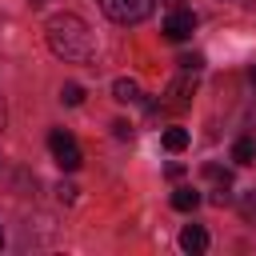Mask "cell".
Instances as JSON below:
<instances>
[{
  "label": "cell",
  "instance_id": "6da1fadb",
  "mask_svg": "<svg viewBox=\"0 0 256 256\" xmlns=\"http://www.w3.org/2000/svg\"><path fill=\"white\" fill-rule=\"evenodd\" d=\"M44 36H48V48H52L60 60L80 64V60L92 56V28H88L76 12H56V16H48Z\"/></svg>",
  "mask_w": 256,
  "mask_h": 256
},
{
  "label": "cell",
  "instance_id": "7a4b0ae2",
  "mask_svg": "<svg viewBox=\"0 0 256 256\" xmlns=\"http://www.w3.org/2000/svg\"><path fill=\"white\" fill-rule=\"evenodd\" d=\"M48 152H52V160H56L64 172H76V168H80V160H84V152H80L76 136H72V132H64V128H52V132H48Z\"/></svg>",
  "mask_w": 256,
  "mask_h": 256
},
{
  "label": "cell",
  "instance_id": "3957f363",
  "mask_svg": "<svg viewBox=\"0 0 256 256\" xmlns=\"http://www.w3.org/2000/svg\"><path fill=\"white\" fill-rule=\"evenodd\" d=\"M152 4L156 0H100L104 16L116 20V24H140V20H148L152 16Z\"/></svg>",
  "mask_w": 256,
  "mask_h": 256
},
{
  "label": "cell",
  "instance_id": "277c9868",
  "mask_svg": "<svg viewBox=\"0 0 256 256\" xmlns=\"http://www.w3.org/2000/svg\"><path fill=\"white\" fill-rule=\"evenodd\" d=\"M192 32H196V12H192V8H172V12L164 16V36H168V40L180 44V40H188Z\"/></svg>",
  "mask_w": 256,
  "mask_h": 256
},
{
  "label": "cell",
  "instance_id": "5b68a950",
  "mask_svg": "<svg viewBox=\"0 0 256 256\" xmlns=\"http://www.w3.org/2000/svg\"><path fill=\"white\" fill-rule=\"evenodd\" d=\"M192 92H196V76H192V72H180V76L168 84V92H164L168 100H164V104H168V108H188V96H192Z\"/></svg>",
  "mask_w": 256,
  "mask_h": 256
},
{
  "label": "cell",
  "instance_id": "8992f818",
  "mask_svg": "<svg viewBox=\"0 0 256 256\" xmlns=\"http://www.w3.org/2000/svg\"><path fill=\"white\" fill-rule=\"evenodd\" d=\"M180 248L192 252V256L208 252V232H204L200 224H184V228H180Z\"/></svg>",
  "mask_w": 256,
  "mask_h": 256
},
{
  "label": "cell",
  "instance_id": "52a82bcc",
  "mask_svg": "<svg viewBox=\"0 0 256 256\" xmlns=\"http://www.w3.org/2000/svg\"><path fill=\"white\" fill-rule=\"evenodd\" d=\"M112 96H116L120 104H136V100H140V84H136L132 76H120V80H112Z\"/></svg>",
  "mask_w": 256,
  "mask_h": 256
},
{
  "label": "cell",
  "instance_id": "ba28073f",
  "mask_svg": "<svg viewBox=\"0 0 256 256\" xmlns=\"http://www.w3.org/2000/svg\"><path fill=\"white\" fill-rule=\"evenodd\" d=\"M196 204H200V192H196V188H188V184H180V188L172 192V208H176V212H192Z\"/></svg>",
  "mask_w": 256,
  "mask_h": 256
},
{
  "label": "cell",
  "instance_id": "9c48e42d",
  "mask_svg": "<svg viewBox=\"0 0 256 256\" xmlns=\"http://www.w3.org/2000/svg\"><path fill=\"white\" fill-rule=\"evenodd\" d=\"M232 160L236 164H256V136H240L232 144Z\"/></svg>",
  "mask_w": 256,
  "mask_h": 256
},
{
  "label": "cell",
  "instance_id": "30bf717a",
  "mask_svg": "<svg viewBox=\"0 0 256 256\" xmlns=\"http://www.w3.org/2000/svg\"><path fill=\"white\" fill-rule=\"evenodd\" d=\"M160 140H164L168 152H184V148H188V128H164Z\"/></svg>",
  "mask_w": 256,
  "mask_h": 256
},
{
  "label": "cell",
  "instance_id": "8fae6325",
  "mask_svg": "<svg viewBox=\"0 0 256 256\" xmlns=\"http://www.w3.org/2000/svg\"><path fill=\"white\" fill-rule=\"evenodd\" d=\"M176 64H180V72H192V76H196V72L204 68V56H200V52H184Z\"/></svg>",
  "mask_w": 256,
  "mask_h": 256
},
{
  "label": "cell",
  "instance_id": "7c38bea8",
  "mask_svg": "<svg viewBox=\"0 0 256 256\" xmlns=\"http://www.w3.org/2000/svg\"><path fill=\"white\" fill-rule=\"evenodd\" d=\"M60 100H64L68 108H76V104L84 100V88H80V84H64V88H60Z\"/></svg>",
  "mask_w": 256,
  "mask_h": 256
},
{
  "label": "cell",
  "instance_id": "4fadbf2b",
  "mask_svg": "<svg viewBox=\"0 0 256 256\" xmlns=\"http://www.w3.org/2000/svg\"><path fill=\"white\" fill-rule=\"evenodd\" d=\"M204 176H208V180H216V184H232V172H228V168H220V164H204Z\"/></svg>",
  "mask_w": 256,
  "mask_h": 256
},
{
  "label": "cell",
  "instance_id": "5bb4252c",
  "mask_svg": "<svg viewBox=\"0 0 256 256\" xmlns=\"http://www.w3.org/2000/svg\"><path fill=\"white\" fill-rule=\"evenodd\" d=\"M56 196H60V204H72V200H76V184H60Z\"/></svg>",
  "mask_w": 256,
  "mask_h": 256
},
{
  "label": "cell",
  "instance_id": "9a60e30c",
  "mask_svg": "<svg viewBox=\"0 0 256 256\" xmlns=\"http://www.w3.org/2000/svg\"><path fill=\"white\" fill-rule=\"evenodd\" d=\"M164 172H168V180H180V176H184V164H168Z\"/></svg>",
  "mask_w": 256,
  "mask_h": 256
},
{
  "label": "cell",
  "instance_id": "2e32d148",
  "mask_svg": "<svg viewBox=\"0 0 256 256\" xmlns=\"http://www.w3.org/2000/svg\"><path fill=\"white\" fill-rule=\"evenodd\" d=\"M112 128H116V136H120V140H128V132H132V128H128V124H124V120H116V124H112Z\"/></svg>",
  "mask_w": 256,
  "mask_h": 256
},
{
  "label": "cell",
  "instance_id": "e0dca14e",
  "mask_svg": "<svg viewBox=\"0 0 256 256\" xmlns=\"http://www.w3.org/2000/svg\"><path fill=\"white\" fill-rule=\"evenodd\" d=\"M4 120H8V112H4V100H0V132H4Z\"/></svg>",
  "mask_w": 256,
  "mask_h": 256
},
{
  "label": "cell",
  "instance_id": "ac0fdd59",
  "mask_svg": "<svg viewBox=\"0 0 256 256\" xmlns=\"http://www.w3.org/2000/svg\"><path fill=\"white\" fill-rule=\"evenodd\" d=\"M248 80H252V84H256V64H252V68H248Z\"/></svg>",
  "mask_w": 256,
  "mask_h": 256
},
{
  "label": "cell",
  "instance_id": "d6986e66",
  "mask_svg": "<svg viewBox=\"0 0 256 256\" xmlns=\"http://www.w3.org/2000/svg\"><path fill=\"white\" fill-rule=\"evenodd\" d=\"M0 244H4V232H0Z\"/></svg>",
  "mask_w": 256,
  "mask_h": 256
}]
</instances>
